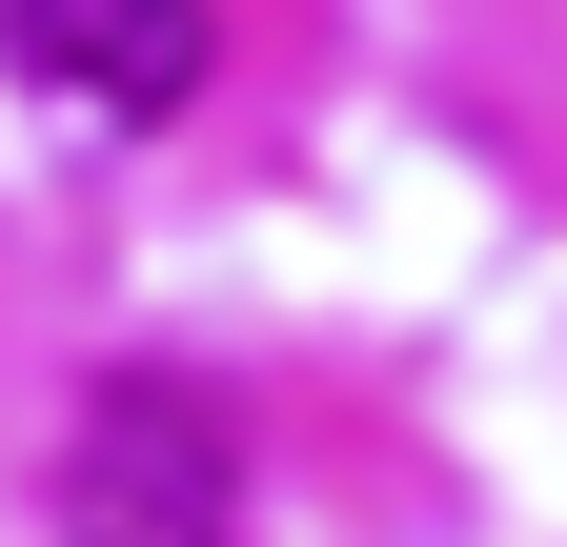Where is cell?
Masks as SVG:
<instances>
[{
    "label": "cell",
    "instance_id": "cell-1",
    "mask_svg": "<svg viewBox=\"0 0 567 547\" xmlns=\"http://www.w3.org/2000/svg\"><path fill=\"white\" fill-rule=\"evenodd\" d=\"M61 547H244V446L183 365H102L61 426Z\"/></svg>",
    "mask_w": 567,
    "mask_h": 547
},
{
    "label": "cell",
    "instance_id": "cell-2",
    "mask_svg": "<svg viewBox=\"0 0 567 547\" xmlns=\"http://www.w3.org/2000/svg\"><path fill=\"white\" fill-rule=\"evenodd\" d=\"M0 61L61 122H183L203 102V0H0Z\"/></svg>",
    "mask_w": 567,
    "mask_h": 547
}]
</instances>
